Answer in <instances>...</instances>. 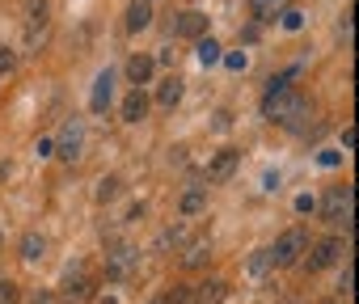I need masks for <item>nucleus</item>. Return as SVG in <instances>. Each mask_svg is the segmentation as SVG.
I'll return each mask as SVG.
<instances>
[{
	"instance_id": "obj_34",
	"label": "nucleus",
	"mask_w": 359,
	"mask_h": 304,
	"mask_svg": "<svg viewBox=\"0 0 359 304\" xmlns=\"http://www.w3.org/2000/svg\"><path fill=\"white\" fill-rule=\"evenodd\" d=\"M30 304H51V296H47V291H39V296H34Z\"/></svg>"
},
{
	"instance_id": "obj_16",
	"label": "nucleus",
	"mask_w": 359,
	"mask_h": 304,
	"mask_svg": "<svg viewBox=\"0 0 359 304\" xmlns=\"http://www.w3.org/2000/svg\"><path fill=\"white\" fill-rule=\"evenodd\" d=\"M203 207H208V195H203V186H191V191L182 195V203H177V212H182L187 220H191V216H199Z\"/></svg>"
},
{
	"instance_id": "obj_10",
	"label": "nucleus",
	"mask_w": 359,
	"mask_h": 304,
	"mask_svg": "<svg viewBox=\"0 0 359 304\" xmlns=\"http://www.w3.org/2000/svg\"><path fill=\"white\" fill-rule=\"evenodd\" d=\"M191 296H195V304H224L229 283L224 279H203L199 287H191Z\"/></svg>"
},
{
	"instance_id": "obj_36",
	"label": "nucleus",
	"mask_w": 359,
	"mask_h": 304,
	"mask_svg": "<svg viewBox=\"0 0 359 304\" xmlns=\"http://www.w3.org/2000/svg\"><path fill=\"white\" fill-rule=\"evenodd\" d=\"M321 304H342V300H321Z\"/></svg>"
},
{
	"instance_id": "obj_19",
	"label": "nucleus",
	"mask_w": 359,
	"mask_h": 304,
	"mask_svg": "<svg viewBox=\"0 0 359 304\" xmlns=\"http://www.w3.org/2000/svg\"><path fill=\"white\" fill-rule=\"evenodd\" d=\"M195 43H199L195 51H199V64H203V68L220 64V55H224V51H220V43H216V39H208V34H203V39H195Z\"/></svg>"
},
{
	"instance_id": "obj_3",
	"label": "nucleus",
	"mask_w": 359,
	"mask_h": 304,
	"mask_svg": "<svg viewBox=\"0 0 359 304\" xmlns=\"http://www.w3.org/2000/svg\"><path fill=\"white\" fill-rule=\"evenodd\" d=\"M300 254H309V233H304V228H287V233L271 245V266H296Z\"/></svg>"
},
{
	"instance_id": "obj_2",
	"label": "nucleus",
	"mask_w": 359,
	"mask_h": 304,
	"mask_svg": "<svg viewBox=\"0 0 359 304\" xmlns=\"http://www.w3.org/2000/svg\"><path fill=\"white\" fill-rule=\"evenodd\" d=\"M351 203H355V186H330L325 199H321V216H325L330 224H342V228L351 233V220H355Z\"/></svg>"
},
{
	"instance_id": "obj_18",
	"label": "nucleus",
	"mask_w": 359,
	"mask_h": 304,
	"mask_svg": "<svg viewBox=\"0 0 359 304\" xmlns=\"http://www.w3.org/2000/svg\"><path fill=\"white\" fill-rule=\"evenodd\" d=\"M93 296V283L89 279H72V283H64V304H85Z\"/></svg>"
},
{
	"instance_id": "obj_14",
	"label": "nucleus",
	"mask_w": 359,
	"mask_h": 304,
	"mask_svg": "<svg viewBox=\"0 0 359 304\" xmlns=\"http://www.w3.org/2000/svg\"><path fill=\"white\" fill-rule=\"evenodd\" d=\"M144 114H148V93L144 89H131L123 97V123H140Z\"/></svg>"
},
{
	"instance_id": "obj_26",
	"label": "nucleus",
	"mask_w": 359,
	"mask_h": 304,
	"mask_svg": "<svg viewBox=\"0 0 359 304\" xmlns=\"http://www.w3.org/2000/svg\"><path fill=\"white\" fill-rule=\"evenodd\" d=\"M13 68H18V55H13L9 47H0V76H9Z\"/></svg>"
},
{
	"instance_id": "obj_24",
	"label": "nucleus",
	"mask_w": 359,
	"mask_h": 304,
	"mask_svg": "<svg viewBox=\"0 0 359 304\" xmlns=\"http://www.w3.org/2000/svg\"><path fill=\"white\" fill-rule=\"evenodd\" d=\"M279 18H283V30H300V26H304V13H300V9H283Z\"/></svg>"
},
{
	"instance_id": "obj_25",
	"label": "nucleus",
	"mask_w": 359,
	"mask_h": 304,
	"mask_svg": "<svg viewBox=\"0 0 359 304\" xmlns=\"http://www.w3.org/2000/svg\"><path fill=\"white\" fill-rule=\"evenodd\" d=\"M0 304H18V283L13 279H0Z\"/></svg>"
},
{
	"instance_id": "obj_17",
	"label": "nucleus",
	"mask_w": 359,
	"mask_h": 304,
	"mask_svg": "<svg viewBox=\"0 0 359 304\" xmlns=\"http://www.w3.org/2000/svg\"><path fill=\"white\" fill-rule=\"evenodd\" d=\"M43 254H47V237H43V233H26V237H22V258H26V262H39Z\"/></svg>"
},
{
	"instance_id": "obj_1",
	"label": "nucleus",
	"mask_w": 359,
	"mask_h": 304,
	"mask_svg": "<svg viewBox=\"0 0 359 304\" xmlns=\"http://www.w3.org/2000/svg\"><path fill=\"white\" fill-rule=\"evenodd\" d=\"M262 114H266L271 123H279V127H296V118L304 114V97H300L296 89L271 93V97H262Z\"/></svg>"
},
{
	"instance_id": "obj_30",
	"label": "nucleus",
	"mask_w": 359,
	"mask_h": 304,
	"mask_svg": "<svg viewBox=\"0 0 359 304\" xmlns=\"http://www.w3.org/2000/svg\"><path fill=\"white\" fill-rule=\"evenodd\" d=\"M34 152H39V157H55V139H39Z\"/></svg>"
},
{
	"instance_id": "obj_13",
	"label": "nucleus",
	"mask_w": 359,
	"mask_h": 304,
	"mask_svg": "<svg viewBox=\"0 0 359 304\" xmlns=\"http://www.w3.org/2000/svg\"><path fill=\"white\" fill-rule=\"evenodd\" d=\"M283 9H287V0H250L254 26H266V22H275V18H279Z\"/></svg>"
},
{
	"instance_id": "obj_28",
	"label": "nucleus",
	"mask_w": 359,
	"mask_h": 304,
	"mask_svg": "<svg viewBox=\"0 0 359 304\" xmlns=\"http://www.w3.org/2000/svg\"><path fill=\"white\" fill-rule=\"evenodd\" d=\"M191 300V287H173L169 296H165V304H187Z\"/></svg>"
},
{
	"instance_id": "obj_21",
	"label": "nucleus",
	"mask_w": 359,
	"mask_h": 304,
	"mask_svg": "<svg viewBox=\"0 0 359 304\" xmlns=\"http://www.w3.org/2000/svg\"><path fill=\"white\" fill-rule=\"evenodd\" d=\"M208 254H212V249H208V241H191V245H187V254H182V266H203V262H208Z\"/></svg>"
},
{
	"instance_id": "obj_15",
	"label": "nucleus",
	"mask_w": 359,
	"mask_h": 304,
	"mask_svg": "<svg viewBox=\"0 0 359 304\" xmlns=\"http://www.w3.org/2000/svg\"><path fill=\"white\" fill-rule=\"evenodd\" d=\"M177 102H182V76H169L161 89H156V106H165V110H173Z\"/></svg>"
},
{
	"instance_id": "obj_8",
	"label": "nucleus",
	"mask_w": 359,
	"mask_h": 304,
	"mask_svg": "<svg viewBox=\"0 0 359 304\" xmlns=\"http://www.w3.org/2000/svg\"><path fill=\"white\" fill-rule=\"evenodd\" d=\"M135 258H140V254H135L131 245H114V249L106 254V275H110V279H127V270L135 266Z\"/></svg>"
},
{
	"instance_id": "obj_11",
	"label": "nucleus",
	"mask_w": 359,
	"mask_h": 304,
	"mask_svg": "<svg viewBox=\"0 0 359 304\" xmlns=\"http://www.w3.org/2000/svg\"><path fill=\"white\" fill-rule=\"evenodd\" d=\"M148 26H152V0H131V5H127V30L140 34Z\"/></svg>"
},
{
	"instance_id": "obj_27",
	"label": "nucleus",
	"mask_w": 359,
	"mask_h": 304,
	"mask_svg": "<svg viewBox=\"0 0 359 304\" xmlns=\"http://www.w3.org/2000/svg\"><path fill=\"white\" fill-rule=\"evenodd\" d=\"M233 72H245V51H229V55H220Z\"/></svg>"
},
{
	"instance_id": "obj_9",
	"label": "nucleus",
	"mask_w": 359,
	"mask_h": 304,
	"mask_svg": "<svg viewBox=\"0 0 359 304\" xmlns=\"http://www.w3.org/2000/svg\"><path fill=\"white\" fill-rule=\"evenodd\" d=\"M110 97H114V72L106 68V72H97V81H93V97H89V110H93V114H102V110L110 106Z\"/></svg>"
},
{
	"instance_id": "obj_5",
	"label": "nucleus",
	"mask_w": 359,
	"mask_h": 304,
	"mask_svg": "<svg viewBox=\"0 0 359 304\" xmlns=\"http://www.w3.org/2000/svg\"><path fill=\"white\" fill-rule=\"evenodd\" d=\"M338 258H342V237H325V241H317V245H313V254L304 258V266H309V275H313V270L334 266Z\"/></svg>"
},
{
	"instance_id": "obj_23",
	"label": "nucleus",
	"mask_w": 359,
	"mask_h": 304,
	"mask_svg": "<svg viewBox=\"0 0 359 304\" xmlns=\"http://www.w3.org/2000/svg\"><path fill=\"white\" fill-rule=\"evenodd\" d=\"M187 237H191V233L177 224V228H165V233H161V245H187Z\"/></svg>"
},
{
	"instance_id": "obj_35",
	"label": "nucleus",
	"mask_w": 359,
	"mask_h": 304,
	"mask_svg": "<svg viewBox=\"0 0 359 304\" xmlns=\"http://www.w3.org/2000/svg\"><path fill=\"white\" fill-rule=\"evenodd\" d=\"M97 304H118V300H114V296H102V300H97Z\"/></svg>"
},
{
	"instance_id": "obj_33",
	"label": "nucleus",
	"mask_w": 359,
	"mask_h": 304,
	"mask_svg": "<svg viewBox=\"0 0 359 304\" xmlns=\"http://www.w3.org/2000/svg\"><path fill=\"white\" fill-rule=\"evenodd\" d=\"M262 191H279V174H266L262 178Z\"/></svg>"
},
{
	"instance_id": "obj_37",
	"label": "nucleus",
	"mask_w": 359,
	"mask_h": 304,
	"mask_svg": "<svg viewBox=\"0 0 359 304\" xmlns=\"http://www.w3.org/2000/svg\"><path fill=\"white\" fill-rule=\"evenodd\" d=\"M152 304H165V296H156V300H152Z\"/></svg>"
},
{
	"instance_id": "obj_4",
	"label": "nucleus",
	"mask_w": 359,
	"mask_h": 304,
	"mask_svg": "<svg viewBox=\"0 0 359 304\" xmlns=\"http://www.w3.org/2000/svg\"><path fill=\"white\" fill-rule=\"evenodd\" d=\"M81 148H85V123L81 118H68L55 135V152L64 161H81Z\"/></svg>"
},
{
	"instance_id": "obj_12",
	"label": "nucleus",
	"mask_w": 359,
	"mask_h": 304,
	"mask_svg": "<svg viewBox=\"0 0 359 304\" xmlns=\"http://www.w3.org/2000/svg\"><path fill=\"white\" fill-rule=\"evenodd\" d=\"M152 68H156V60H152V55H131V60H127V81H131L135 89H144V85H148V76H152Z\"/></svg>"
},
{
	"instance_id": "obj_7",
	"label": "nucleus",
	"mask_w": 359,
	"mask_h": 304,
	"mask_svg": "<svg viewBox=\"0 0 359 304\" xmlns=\"http://www.w3.org/2000/svg\"><path fill=\"white\" fill-rule=\"evenodd\" d=\"M237 161H241V152H237V148H220L216 157H212V165H208V182H224V178H233Z\"/></svg>"
},
{
	"instance_id": "obj_29",
	"label": "nucleus",
	"mask_w": 359,
	"mask_h": 304,
	"mask_svg": "<svg viewBox=\"0 0 359 304\" xmlns=\"http://www.w3.org/2000/svg\"><path fill=\"white\" fill-rule=\"evenodd\" d=\"M296 212H300V216L317 212V199H313V195H300V199H296Z\"/></svg>"
},
{
	"instance_id": "obj_38",
	"label": "nucleus",
	"mask_w": 359,
	"mask_h": 304,
	"mask_svg": "<svg viewBox=\"0 0 359 304\" xmlns=\"http://www.w3.org/2000/svg\"><path fill=\"white\" fill-rule=\"evenodd\" d=\"M0 241H5V237H0Z\"/></svg>"
},
{
	"instance_id": "obj_31",
	"label": "nucleus",
	"mask_w": 359,
	"mask_h": 304,
	"mask_svg": "<svg viewBox=\"0 0 359 304\" xmlns=\"http://www.w3.org/2000/svg\"><path fill=\"white\" fill-rule=\"evenodd\" d=\"M351 283H355V270L346 266V270H342V283H338V287H342V296H351Z\"/></svg>"
},
{
	"instance_id": "obj_20",
	"label": "nucleus",
	"mask_w": 359,
	"mask_h": 304,
	"mask_svg": "<svg viewBox=\"0 0 359 304\" xmlns=\"http://www.w3.org/2000/svg\"><path fill=\"white\" fill-rule=\"evenodd\" d=\"M118 195H123V182H118V178H114V174H110V178H102V182H97V203H114V199H118Z\"/></svg>"
},
{
	"instance_id": "obj_22",
	"label": "nucleus",
	"mask_w": 359,
	"mask_h": 304,
	"mask_svg": "<svg viewBox=\"0 0 359 304\" xmlns=\"http://www.w3.org/2000/svg\"><path fill=\"white\" fill-rule=\"evenodd\" d=\"M245 270H250L254 279H258V275H266V270H271V249H254V258H250V266H245Z\"/></svg>"
},
{
	"instance_id": "obj_6",
	"label": "nucleus",
	"mask_w": 359,
	"mask_h": 304,
	"mask_svg": "<svg viewBox=\"0 0 359 304\" xmlns=\"http://www.w3.org/2000/svg\"><path fill=\"white\" fill-rule=\"evenodd\" d=\"M173 34H177V39H203V34H208V13H199V9L177 13V18H173Z\"/></svg>"
},
{
	"instance_id": "obj_32",
	"label": "nucleus",
	"mask_w": 359,
	"mask_h": 304,
	"mask_svg": "<svg viewBox=\"0 0 359 304\" xmlns=\"http://www.w3.org/2000/svg\"><path fill=\"white\" fill-rule=\"evenodd\" d=\"M338 34H342V43H351V13H346V18L338 22Z\"/></svg>"
}]
</instances>
